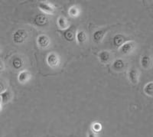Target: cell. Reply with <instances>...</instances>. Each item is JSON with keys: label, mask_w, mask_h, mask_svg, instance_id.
I'll use <instances>...</instances> for the list:
<instances>
[{"label": "cell", "mask_w": 153, "mask_h": 137, "mask_svg": "<svg viewBox=\"0 0 153 137\" xmlns=\"http://www.w3.org/2000/svg\"><path fill=\"white\" fill-rule=\"evenodd\" d=\"M28 37V33L26 31L23 29H19L16 31L13 35V40L16 43L21 44L25 41Z\"/></svg>", "instance_id": "cell-1"}, {"label": "cell", "mask_w": 153, "mask_h": 137, "mask_svg": "<svg viewBox=\"0 0 153 137\" xmlns=\"http://www.w3.org/2000/svg\"><path fill=\"white\" fill-rule=\"evenodd\" d=\"M139 76H140V73L137 68H131L129 69L128 72V77L132 84H137L139 80Z\"/></svg>", "instance_id": "cell-2"}, {"label": "cell", "mask_w": 153, "mask_h": 137, "mask_svg": "<svg viewBox=\"0 0 153 137\" xmlns=\"http://www.w3.org/2000/svg\"><path fill=\"white\" fill-rule=\"evenodd\" d=\"M98 57H99L100 61V62L102 64H107L111 62L112 60H113V56L110 51H103L100 52L99 54H98Z\"/></svg>", "instance_id": "cell-3"}, {"label": "cell", "mask_w": 153, "mask_h": 137, "mask_svg": "<svg viewBox=\"0 0 153 137\" xmlns=\"http://www.w3.org/2000/svg\"><path fill=\"white\" fill-rule=\"evenodd\" d=\"M47 62L50 67L53 68H57L60 64V59L58 56L54 53H51L47 57Z\"/></svg>", "instance_id": "cell-4"}, {"label": "cell", "mask_w": 153, "mask_h": 137, "mask_svg": "<svg viewBox=\"0 0 153 137\" xmlns=\"http://www.w3.org/2000/svg\"><path fill=\"white\" fill-rule=\"evenodd\" d=\"M136 47V43L134 42H127L123 45L121 48H120V51H122V53H123L124 54H129V53L132 51Z\"/></svg>", "instance_id": "cell-5"}, {"label": "cell", "mask_w": 153, "mask_h": 137, "mask_svg": "<svg viewBox=\"0 0 153 137\" xmlns=\"http://www.w3.org/2000/svg\"><path fill=\"white\" fill-rule=\"evenodd\" d=\"M106 32H107V29L99 30V31H95L94 35H93V39L97 43H101V42H103Z\"/></svg>", "instance_id": "cell-6"}, {"label": "cell", "mask_w": 153, "mask_h": 137, "mask_svg": "<svg viewBox=\"0 0 153 137\" xmlns=\"http://www.w3.org/2000/svg\"><path fill=\"white\" fill-rule=\"evenodd\" d=\"M38 7L41 10L45 12V13H48V14H52L55 11L54 6L51 4L47 3V2H41L38 4Z\"/></svg>", "instance_id": "cell-7"}, {"label": "cell", "mask_w": 153, "mask_h": 137, "mask_svg": "<svg viewBox=\"0 0 153 137\" xmlns=\"http://www.w3.org/2000/svg\"><path fill=\"white\" fill-rule=\"evenodd\" d=\"M34 22L36 25L37 26H39V27H42V26H45V25L48 24V19L46 17L45 15H38L34 19Z\"/></svg>", "instance_id": "cell-8"}, {"label": "cell", "mask_w": 153, "mask_h": 137, "mask_svg": "<svg viewBox=\"0 0 153 137\" xmlns=\"http://www.w3.org/2000/svg\"><path fill=\"white\" fill-rule=\"evenodd\" d=\"M152 59L149 55H143L141 58V64L144 69H149L152 66Z\"/></svg>", "instance_id": "cell-9"}, {"label": "cell", "mask_w": 153, "mask_h": 137, "mask_svg": "<svg viewBox=\"0 0 153 137\" xmlns=\"http://www.w3.org/2000/svg\"><path fill=\"white\" fill-rule=\"evenodd\" d=\"M37 42H38V45H39V47H41L42 48H45L50 44L49 38L45 35H40V36L38 37Z\"/></svg>", "instance_id": "cell-10"}, {"label": "cell", "mask_w": 153, "mask_h": 137, "mask_svg": "<svg viewBox=\"0 0 153 137\" xmlns=\"http://www.w3.org/2000/svg\"><path fill=\"white\" fill-rule=\"evenodd\" d=\"M64 37L68 42H72L74 40L75 38V28L73 27H70L64 32Z\"/></svg>", "instance_id": "cell-11"}, {"label": "cell", "mask_w": 153, "mask_h": 137, "mask_svg": "<svg viewBox=\"0 0 153 137\" xmlns=\"http://www.w3.org/2000/svg\"><path fill=\"white\" fill-rule=\"evenodd\" d=\"M31 74H30L28 71H23L19 74L18 79H19L20 83H26V82H28V80L31 79Z\"/></svg>", "instance_id": "cell-12"}, {"label": "cell", "mask_w": 153, "mask_h": 137, "mask_svg": "<svg viewBox=\"0 0 153 137\" xmlns=\"http://www.w3.org/2000/svg\"><path fill=\"white\" fill-rule=\"evenodd\" d=\"M126 38L122 35H117L113 38V45L116 47H122L123 45L126 43Z\"/></svg>", "instance_id": "cell-13"}, {"label": "cell", "mask_w": 153, "mask_h": 137, "mask_svg": "<svg viewBox=\"0 0 153 137\" xmlns=\"http://www.w3.org/2000/svg\"><path fill=\"white\" fill-rule=\"evenodd\" d=\"M125 63L121 59L116 60L113 64V68L117 71H123L125 69Z\"/></svg>", "instance_id": "cell-14"}, {"label": "cell", "mask_w": 153, "mask_h": 137, "mask_svg": "<svg viewBox=\"0 0 153 137\" xmlns=\"http://www.w3.org/2000/svg\"><path fill=\"white\" fill-rule=\"evenodd\" d=\"M57 24H58V26L61 29H68L69 28L70 25L69 22H68V19L66 18L63 17V16H61V17L58 18L57 19Z\"/></svg>", "instance_id": "cell-15"}, {"label": "cell", "mask_w": 153, "mask_h": 137, "mask_svg": "<svg viewBox=\"0 0 153 137\" xmlns=\"http://www.w3.org/2000/svg\"><path fill=\"white\" fill-rule=\"evenodd\" d=\"M144 92L149 97H153V82H149L145 86Z\"/></svg>", "instance_id": "cell-16"}, {"label": "cell", "mask_w": 153, "mask_h": 137, "mask_svg": "<svg viewBox=\"0 0 153 137\" xmlns=\"http://www.w3.org/2000/svg\"><path fill=\"white\" fill-rule=\"evenodd\" d=\"M76 40H77V42L80 44L84 43L87 41V35H86V33L84 31H78L76 35Z\"/></svg>", "instance_id": "cell-17"}, {"label": "cell", "mask_w": 153, "mask_h": 137, "mask_svg": "<svg viewBox=\"0 0 153 137\" xmlns=\"http://www.w3.org/2000/svg\"><path fill=\"white\" fill-rule=\"evenodd\" d=\"M12 65L16 69H20L23 66V61L19 57H16L12 61Z\"/></svg>", "instance_id": "cell-18"}, {"label": "cell", "mask_w": 153, "mask_h": 137, "mask_svg": "<svg viewBox=\"0 0 153 137\" xmlns=\"http://www.w3.org/2000/svg\"><path fill=\"white\" fill-rule=\"evenodd\" d=\"M1 98H2V103H7L12 99V94L9 91H5L1 94Z\"/></svg>", "instance_id": "cell-19"}, {"label": "cell", "mask_w": 153, "mask_h": 137, "mask_svg": "<svg viewBox=\"0 0 153 137\" xmlns=\"http://www.w3.org/2000/svg\"><path fill=\"white\" fill-rule=\"evenodd\" d=\"M79 12H80V11H79L78 8H76V6H73L69 9L68 13L71 17H76V16H78Z\"/></svg>", "instance_id": "cell-20"}, {"label": "cell", "mask_w": 153, "mask_h": 137, "mask_svg": "<svg viewBox=\"0 0 153 137\" xmlns=\"http://www.w3.org/2000/svg\"><path fill=\"white\" fill-rule=\"evenodd\" d=\"M102 129V126H101L100 123H94L92 125V130L93 132L94 133H98L100 132Z\"/></svg>", "instance_id": "cell-21"}, {"label": "cell", "mask_w": 153, "mask_h": 137, "mask_svg": "<svg viewBox=\"0 0 153 137\" xmlns=\"http://www.w3.org/2000/svg\"><path fill=\"white\" fill-rule=\"evenodd\" d=\"M88 137H97L94 132H91L88 133Z\"/></svg>", "instance_id": "cell-22"}]
</instances>
